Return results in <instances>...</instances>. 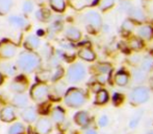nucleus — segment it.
<instances>
[{
  "label": "nucleus",
  "mask_w": 153,
  "mask_h": 134,
  "mask_svg": "<svg viewBox=\"0 0 153 134\" xmlns=\"http://www.w3.org/2000/svg\"><path fill=\"white\" fill-rule=\"evenodd\" d=\"M131 103L134 105H141V104L146 103L149 100V90L147 87L144 86H137L132 90L130 94Z\"/></svg>",
  "instance_id": "obj_8"
},
{
  "label": "nucleus",
  "mask_w": 153,
  "mask_h": 134,
  "mask_svg": "<svg viewBox=\"0 0 153 134\" xmlns=\"http://www.w3.org/2000/svg\"><path fill=\"white\" fill-rule=\"evenodd\" d=\"M16 65L19 70L29 75V73H32L41 69L42 57L36 51L23 50L18 55Z\"/></svg>",
  "instance_id": "obj_1"
},
{
  "label": "nucleus",
  "mask_w": 153,
  "mask_h": 134,
  "mask_svg": "<svg viewBox=\"0 0 153 134\" xmlns=\"http://www.w3.org/2000/svg\"><path fill=\"white\" fill-rule=\"evenodd\" d=\"M129 82V75L125 71H119L115 75V83L120 87H124Z\"/></svg>",
  "instance_id": "obj_24"
},
{
  "label": "nucleus",
  "mask_w": 153,
  "mask_h": 134,
  "mask_svg": "<svg viewBox=\"0 0 153 134\" xmlns=\"http://www.w3.org/2000/svg\"><path fill=\"white\" fill-rule=\"evenodd\" d=\"M49 92H50V86L45 83H36L30 87L29 90V98L34 103L43 104L49 100Z\"/></svg>",
  "instance_id": "obj_3"
},
{
  "label": "nucleus",
  "mask_w": 153,
  "mask_h": 134,
  "mask_svg": "<svg viewBox=\"0 0 153 134\" xmlns=\"http://www.w3.org/2000/svg\"><path fill=\"white\" fill-rule=\"evenodd\" d=\"M36 15V18L38 21L40 22H44V23H47V22H50L52 20V15H51V12L46 8H38L34 13Z\"/></svg>",
  "instance_id": "obj_20"
},
{
  "label": "nucleus",
  "mask_w": 153,
  "mask_h": 134,
  "mask_svg": "<svg viewBox=\"0 0 153 134\" xmlns=\"http://www.w3.org/2000/svg\"><path fill=\"white\" fill-rule=\"evenodd\" d=\"M108 75H103V73H99L98 75L96 77V81L98 82V84H100V85H103V84H105L107 82V80H108Z\"/></svg>",
  "instance_id": "obj_40"
},
{
  "label": "nucleus",
  "mask_w": 153,
  "mask_h": 134,
  "mask_svg": "<svg viewBox=\"0 0 153 134\" xmlns=\"http://www.w3.org/2000/svg\"><path fill=\"white\" fill-rule=\"evenodd\" d=\"M85 75H87V69L83 64L73 63L72 65L69 66L66 78L69 83H78L85 79Z\"/></svg>",
  "instance_id": "obj_4"
},
{
  "label": "nucleus",
  "mask_w": 153,
  "mask_h": 134,
  "mask_svg": "<svg viewBox=\"0 0 153 134\" xmlns=\"http://www.w3.org/2000/svg\"><path fill=\"white\" fill-rule=\"evenodd\" d=\"M8 23L12 26L19 29H26L29 26V21L25 16L22 15H10L7 19Z\"/></svg>",
  "instance_id": "obj_11"
},
{
  "label": "nucleus",
  "mask_w": 153,
  "mask_h": 134,
  "mask_svg": "<svg viewBox=\"0 0 153 134\" xmlns=\"http://www.w3.org/2000/svg\"><path fill=\"white\" fill-rule=\"evenodd\" d=\"M128 14H129V16L131 17V18H133V19H135V20H137V21H144L145 20V15H144V13L142 12L141 10H139V8H129V10H128Z\"/></svg>",
  "instance_id": "obj_30"
},
{
  "label": "nucleus",
  "mask_w": 153,
  "mask_h": 134,
  "mask_svg": "<svg viewBox=\"0 0 153 134\" xmlns=\"http://www.w3.org/2000/svg\"><path fill=\"white\" fill-rule=\"evenodd\" d=\"M53 130V123L47 116H41L34 123L32 127L33 134H50Z\"/></svg>",
  "instance_id": "obj_6"
},
{
  "label": "nucleus",
  "mask_w": 153,
  "mask_h": 134,
  "mask_svg": "<svg viewBox=\"0 0 153 134\" xmlns=\"http://www.w3.org/2000/svg\"><path fill=\"white\" fill-rule=\"evenodd\" d=\"M109 96L107 90L100 89L96 92V96H95V104L97 105H104L108 102Z\"/></svg>",
  "instance_id": "obj_25"
},
{
  "label": "nucleus",
  "mask_w": 153,
  "mask_h": 134,
  "mask_svg": "<svg viewBox=\"0 0 153 134\" xmlns=\"http://www.w3.org/2000/svg\"><path fill=\"white\" fill-rule=\"evenodd\" d=\"M128 46H129V48L132 49V50L137 51V50H140V49L143 48L144 44H143V41H142V39L134 37V38H131L130 40H129Z\"/></svg>",
  "instance_id": "obj_31"
},
{
  "label": "nucleus",
  "mask_w": 153,
  "mask_h": 134,
  "mask_svg": "<svg viewBox=\"0 0 153 134\" xmlns=\"http://www.w3.org/2000/svg\"><path fill=\"white\" fill-rule=\"evenodd\" d=\"M78 57L87 62H93L96 59V53L89 47H82L78 50Z\"/></svg>",
  "instance_id": "obj_22"
},
{
  "label": "nucleus",
  "mask_w": 153,
  "mask_h": 134,
  "mask_svg": "<svg viewBox=\"0 0 153 134\" xmlns=\"http://www.w3.org/2000/svg\"><path fill=\"white\" fill-rule=\"evenodd\" d=\"M133 29H134V24H133L132 21L125 20L124 22H123V24H122V29H123V31L127 32V33H130V32L133 31Z\"/></svg>",
  "instance_id": "obj_39"
},
{
  "label": "nucleus",
  "mask_w": 153,
  "mask_h": 134,
  "mask_svg": "<svg viewBox=\"0 0 153 134\" xmlns=\"http://www.w3.org/2000/svg\"><path fill=\"white\" fill-rule=\"evenodd\" d=\"M141 69H143L145 72H148V71L152 70L153 69V59H151V58H149V57H146L145 59L142 61Z\"/></svg>",
  "instance_id": "obj_33"
},
{
  "label": "nucleus",
  "mask_w": 153,
  "mask_h": 134,
  "mask_svg": "<svg viewBox=\"0 0 153 134\" xmlns=\"http://www.w3.org/2000/svg\"><path fill=\"white\" fill-rule=\"evenodd\" d=\"M74 122L77 126L81 127V128H87L90 125L89 112L85 111V110H80V111L76 112L74 114Z\"/></svg>",
  "instance_id": "obj_18"
},
{
  "label": "nucleus",
  "mask_w": 153,
  "mask_h": 134,
  "mask_svg": "<svg viewBox=\"0 0 153 134\" xmlns=\"http://www.w3.org/2000/svg\"><path fill=\"white\" fill-rule=\"evenodd\" d=\"M96 69L99 73H103V75H109L111 71V66L108 63H100L96 66Z\"/></svg>",
  "instance_id": "obj_34"
},
{
  "label": "nucleus",
  "mask_w": 153,
  "mask_h": 134,
  "mask_svg": "<svg viewBox=\"0 0 153 134\" xmlns=\"http://www.w3.org/2000/svg\"><path fill=\"white\" fill-rule=\"evenodd\" d=\"M34 35H36V37H39V38H41V37H45L46 36V31L43 29H38Z\"/></svg>",
  "instance_id": "obj_43"
},
{
  "label": "nucleus",
  "mask_w": 153,
  "mask_h": 134,
  "mask_svg": "<svg viewBox=\"0 0 153 134\" xmlns=\"http://www.w3.org/2000/svg\"><path fill=\"white\" fill-rule=\"evenodd\" d=\"M141 118H142V112H137L135 115H133L132 117H131V120H130V122H129V128H131V129H134L135 127L139 125V123H140V120H141Z\"/></svg>",
  "instance_id": "obj_37"
},
{
  "label": "nucleus",
  "mask_w": 153,
  "mask_h": 134,
  "mask_svg": "<svg viewBox=\"0 0 153 134\" xmlns=\"http://www.w3.org/2000/svg\"><path fill=\"white\" fill-rule=\"evenodd\" d=\"M29 104V96L26 93H15L12 99V104L16 109H24Z\"/></svg>",
  "instance_id": "obj_15"
},
{
  "label": "nucleus",
  "mask_w": 153,
  "mask_h": 134,
  "mask_svg": "<svg viewBox=\"0 0 153 134\" xmlns=\"http://www.w3.org/2000/svg\"><path fill=\"white\" fill-rule=\"evenodd\" d=\"M10 90L14 93H25L28 89V80L24 75H16L12 83L8 86Z\"/></svg>",
  "instance_id": "obj_7"
},
{
  "label": "nucleus",
  "mask_w": 153,
  "mask_h": 134,
  "mask_svg": "<svg viewBox=\"0 0 153 134\" xmlns=\"http://www.w3.org/2000/svg\"><path fill=\"white\" fill-rule=\"evenodd\" d=\"M18 67L12 62H2L0 63V72L4 77H16L18 73Z\"/></svg>",
  "instance_id": "obj_17"
},
{
  "label": "nucleus",
  "mask_w": 153,
  "mask_h": 134,
  "mask_svg": "<svg viewBox=\"0 0 153 134\" xmlns=\"http://www.w3.org/2000/svg\"><path fill=\"white\" fill-rule=\"evenodd\" d=\"M87 96L82 89L76 87H71L66 90L64 94V102L68 107L78 109L85 104Z\"/></svg>",
  "instance_id": "obj_2"
},
{
  "label": "nucleus",
  "mask_w": 153,
  "mask_h": 134,
  "mask_svg": "<svg viewBox=\"0 0 153 134\" xmlns=\"http://www.w3.org/2000/svg\"><path fill=\"white\" fill-rule=\"evenodd\" d=\"M51 10L56 13H64L66 10V0H49Z\"/></svg>",
  "instance_id": "obj_27"
},
{
  "label": "nucleus",
  "mask_w": 153,
  "mask_h": 134,
  "mask_svg": "<svg viewBox=\"0 0 153 134\" xmlns=\"http://www.w3.org/2000/svg\"><path fill=\"white\" fill-rule=\"evenodd\" d=\"M66 92V85L62 82L57 81L55 82V84L52 86V88H50V92H49V100L50 101H59L62 98Z\"/></svg>",
  "instance_id": "obj_13"
},
{
  "label": "nucleus",
  "mask_w": 153,
  "mask_h": 134,
  "mask_svg": "<svg viewBox=\"0 0 153 134\" xmlns=\"http://www.w3.org/2000/svg\"><path fill=\"white\" fill-rule=\"evenodd\" d=\"M61 134H65V133H61Z\"/></svg>",
  "instance_id": "obj_48"
},
{
  "label": "nucleus",
  "mask_w": 153,
  "mask_h": 134,
  "mask_svg": "<svg viewBox=\"0 0 153 134\" xmlns=\"http://www.w3.org/2000/svg\"><path fill=\"white\" fill-rule=\"evenodd\" d=\"M147 134H153V132H149V133H147Z\"/></svg>",
  "instance_id": "obj_47"
},
{
  "label": "nucleus",
  "mask_w": 153,
  "mask_h": 134,
  "mask_svg": "<svg viewBox=\"0 0 153 134\" xmlns=\"http://www.w3.org/2000/svg\"><path fill=\"white\" fill-rule=\"evenodd\" d=\"M42 50H43V57L45 58L46 60H48L49 58L51 57V56L53 55V50H52V47L50 46V45L47 43V44H45L44 46H43V48H42Z\"/></svg>",
  "instance_id": "obj_38"
},
{
  "label": "nucleus",
  "mask_w": 153,
  "mask_h": 134,
  "mask_svg": "<svg viewBox=\"0 0 153 134\" xmlns=\"http://www.w3.org/2000/svg\"><path fill=\"white\" fill-rule=\"evenodd\" d=\"M83 19H85V24L88 26L92 27L94 31H99L102 26V18L95 11H90V12L85 13Z\"/></svg>",
  "instance_id": "obj_9"
},
{
  "label": "nucleus",
  "mask_w": 153,
  "mask_h": 134,
  "mask_svg": "<svg viewBox=\"0 0 153 134\" xmlns=\"http://www.w3.org/2000/svg\"><path fill=\"white\" fill-rule=\"evenodd\" d=\"M150 84H151V87H152V89H153V78H152L151 82H150Z\"/></svg>",
  "instance_id": "obj_46"
},
{
  "label": "nucleus",
  "mask_w": 153,
  "mask_h": 134,
  "mask_svg": "<svg viewBox=\"0 0 153 134\" xmlns=\"http://www.w3.org/2000/svg\"><path fill=\"white\" fill-rule=\"evenodd\" d=\"M34 6H33V2L31 0H25L22 4V12L24 13L25 15H28L30 13L33 12Z\"/></svg>",
  "instance_id": "obj_35"
},
{
  "label": "nucleus",
  "mask_w": 153,
  "mask_h": 134,
  "mask_svg": "<svg viewBox=\"0 0 153 134\" xmlns=\"http://www.w3.org/2000/svg\"><path fill=\"white\" fill-rule=\"evenodd\" d=\"M114 4H115V0H100L99 1V8L104 12V11L113 8Z\"/></svg>",
  "instance_id": "obj_36"
},
{
  "label": "nucleus",
  "mask_w": 153,
  "mask_h": 134,
  "mask_svg": "<svg viewBox=\"0 0 153 134\" xmlns=\"http://www.w3.org/2000/svg\"><path fill=\"white\" fill-rule=\"evenodd\" d=\"M132 77L135 82L142 83V82H144L146 79V72L141 68H135V69H133V71H132Z\"/></svg>",
  "instance_id": "obj_32"
},
{
  "label": "nucleus",
  "mask_w": 153,
  "mask_h": 134,
  "mask_svg": "<svg viewBox=\"0 0 153 134\" xmlns=\"http://www.w3.org/2000/svg\"><path fill=\"white\" fill-rule=\"evenodd\" d=\"M51 78V70L50 69H39L36 71V83H45L50 81Z\"/></svg>",
  "instance_id": "obj_23"
},
{
  "label": "nucleus",
  "mask_w": 153,
  "mask_h": 134,
  "mask_svg": "<svg viewBox=\"0 0 153 134\" xmlns=\"http://www.w3.org/2000/svg\"><path fill=\"white\" fill-rule=\"evenodd\" d=\"M17 120L16 108L13 105H5L0 110V120L3 123H13Z\"/></svg>",
  "instance_id": "obj_10"
},
{
  "label": "nucleus",
  "mask_w": 153,
  "mask_h": 134,
  "mask_svg": "<svg viewBox=\"0 0 153 134\" xmlns=\"http://www.w3.org/2000/svg\"><path fill=\"white\" fill-rule=\"evenodd\" d=\"M3 83H4V75H2L1 72H0V86H1Z\"/></svg>",
  "instance_id": "obj_45"
},
{
  "label": "nucleus",
  "mask_w": 153,
  "mask_h": 134,
  "mask_svg": "<svg viewBox=\"0 0 153 134\" xmlns=\"http://www.w3.org/2000/svg\"><path fill=\"white\" fill-rule=\"evenodd\" d=\"M21 118L23 120V122H25L26 124H33L36 123V120H38V111L36 108L32 107V106H27L24 109H22L20 113Z\"/></svg>",
  "instance_id": "obj_12"
},
{
  "label": "nucleus",
  "mask_w": 153,
  "mask_h": 134,
  "mask_svg": "<svg viewBox=\"0 0 153 134\" xmlns=\"http://www.w3.org/2000/svg\"><path fill=\"white\" fill-rule=\"evenodd\" d=\"M137 37L144 40H152L153 39V27L151 25H142L137 29Z\"/></svg>",
  "instance_id": "obj_21"
},
{
  "label": "nucleus",
  "mask_w": 153,
  "mask_h": 134,
  "mask_svg": "<svg viewBox=\"0 0 153 134\" xmlns=\"http://www.w3.org/2000/svg\"><path fill=\"white\" fill-rule=\"evenodd\" d=\"M14 1L13 0H0V16H6L10 12Z\"/></svg>",
  "instance_id": "obj_28"
},
{
  "label": "nucleus",
  "mask_w": 153,
  "mask_h": 134,
  "mask_svg": "<svg viewBox=\"0 0 153 134\" xmlns=\"http://www.w3.org/2000/svg\"><path fill=\"white\" fill-rule=\"evenodd\" d=\"M17 49L18 46L16 43L12 42L8 39H3L0 41V58L3 60H10L16 57Z\"/></svg>",
  "instance_id": "obj_5"
},
{
  "label": "nucleus",
  "mask_w": 153,
  "mask_h": 134,
  "mask_svg": "<svg viewBox=\"0 0 153 134\" xmlns=\"http://www.w3.org/2000/svg\"><path fill=\"white\" fill-rule=\"evenodd\" d=\"M65 73V70L64 68L59 65V66H56L54 67V68L51 69V78H50V81L53 82V83H55V82L59 81V80L62 78V75H64Z\"/></svg>",
  "instance_id": "obj_29"
},
{
  "label": "nucleus",
  "mask_w": 153,
  "mask_h": 134,
  "mask_svg": "<svg viewBox=\"0 0 153 134\" xmlns=\"http://www.w3.org/2000/svg\"><path fill=\"white\" fill-rule=\"evenodd\" d=\"M23 46H24L25 50L34 51L41 46V40L36 35H28L23 41Z\"/></svg>",
  "instance_id": "obj_16"
},
{
  "label": "nucleus",
  "mask_w": 153,
  "mask_h": 134,
  "mask_svg": "<svg viewBox=\"0 0 153 134\" xmlns=\"http://www.w3.org/2000/svg\"><path fill=\"white\" fill-rule=\"evenodd\" d=\"M113 102H114V104H115V105H119V104H121L123 102V96H122V94H120V93L114 94Z\"/></svg>",
  "instance_id": "obj_42"
},
{
  "label": "nucleus",
  "mask_w": 153,
  "mask_h": 134,
  "mask_svg": "<svg viewBox=\"0 0 153 134\" xmlns=\"http://www.w3.org/2000/svg\"><path fill=\"white\" fill-rule=\"evenodd\" d=\"M65 37L70 42H78L81 39V32L75 26H69L65 31Z\"/></svg>",
  "instance_id": "obj_19"
},
{
  "label": "nucleus",
  "mask_w": 153,
  "mask_h": 134,
  "mask_svg": "<svg viewBox=\"0 0 153 134\" xmlns=\"http://www.w3.org/2000/svg\"><path fill=\"white\" fill-rule=\"evenodd\" d=\"M85 134H98V133H97V131L95 130V129L89 128V129H87V130H85Z\"/></svg>",
  "instance_id": "obj_44"
},
{
  "label": "nucleus",
  "mask_w": 153,
  "mask_h": 134,
  "mask_svg": "<svg viewBox=\"0 0 153 134\" xmlns=\"http://www.w3.org/2000/svg\"><path fill=\"white\" fill-rule=\"evenodd\" d=\"M50 120L53 124H55L57 127L62 125L66 120V111L61 106H56L52 110H50Z\"/></svg>",
  "instance_id": "obj_14"
},
{
  "label": "nucleus",
  "mask_w": 153,
  "mask_h": 134,
  "mask_svg": "<svg viewBox=\"0 0 153 134\" xmlns=\"http://www.w3.org/2000/svg\"><path fill=\"white\" fill-rule=\"evenodd\" d=\"M7 134H26V127L21 122H16L8 128Z\"/></svg>",
  "instance_id": "obj_26"
},
{
  "label": "nucleus",
  "mask_w": 153,
  "mask_h": 134,
  "mask_svg": "<svg viewBox=\"0 0 153 134\" xmlns=\"http://www.w3.org/2000/svg\"><path fill=\"white\" fill-rule=\"evenodd\" d=\"M98 124L100 127H106L107 125H108V117H107V115H102L100 118H99L98 120Z\"/></svg>",
  "instance_id": "obj_41"
}]
</instances>
